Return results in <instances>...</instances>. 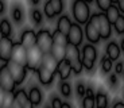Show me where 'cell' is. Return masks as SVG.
Segmentation results:
<instances>
[{
	"label": "cell",
	"instance_id": "6da1fadb",
	"mask_svg": "<svg viewBox=\"0 0 124 108\" xmlns=\"http://www.w3.org/2000/svg\"><path fill=\"white\" fill-rule=\"evenodd\" d=\"M71 15L74 18V22L78 25H86L90 19V6L89 3L84 1V0H73L71 3Z\"/></svg>",
	"mask_w": 124,
	"mask_h": 108
},
{
	"label": "cell",
	"instance_id": "7a4b0ae2",
	"mask_svg": "<svg viewBox=\"0 0 124 108\" xmlns=\"http://www.w3.org/2000/svg\"><path fill=\"white\" fill-rule=\"evenodd\" d=\"M53 34L49 28H39L37 31V47L43 53L49 54L53 47Z\"/></svg>",
	"mask_w": 124,
	"mask_h": 108
},
{
	"label": "cell",
	"instance_id": "3957f363",
	"mask_svg": "<svg viewBox=\"0 0 124 108\" xmlns=\"http://www.w3.org/2000/svg\"><path fill=\"white\" fill-rule=\"evenodd\" d=\"M6 65H7V68H8L9 73H11V76H12L14 80H15L16 85L20 86L26 81V78H27L28 69L26 68V66H23V65H19V64H16V62L11 61V59H9Z\"/></svg>",
	"mask_w": 124,
	"mask_h": 108
},
{
	"label": "cell",
	"instance_id": "277c9868",
	"mask_svg": "<svg viewBox=\"0 0 124 108\" xmlns=\"http://www.w3.org/2000/svg\"><path fill=\"white\" fill-rule=\"evenodd\" d=\"M0 86L6 92H15L18 89V85H16L14 77L11 76L6 64L0 65Z\"/></svg>",
	"mask_w": 124,
	"mask_h": 108
},
{
	"label": "cell",
	"instance_id": "5b68a950",
	"mask_svg": "<svg viewBox=\"0 0 124 108\" xmlns=\"http://www.w3.org/2000/svg\"><path fill=\"white\" fill-rule=\"evenodd\" d=\"M42 59H43V53L37 46L31 47V49L27 50V65H26V68L28 69V72H37L38 68L42 65Z\"/></svg>",
	"mask_w": 124,
	"mask_h": 108
},
{
	"label": "cell",
	"instance_id": "8992f818",
	"mask_svg": "<svg viewBox=\"0 0 124 108\" xmlns=\"http://www.w3.org/2000/svg\"><path fill=\"white\" fill-rule=\"evenodd\" d=\"M84 28L81 27V25L73 22V25H71L70 30L68 33V42L70 45H74V46H78L80 47L84 42Z\"/></svg>",
	"mask_w": 124,
	"mask_h": 108
},
{
	"label": "cell",
	"instance_id": "52a82bcc",
	"mask_svg": "<svg viewBox=\"0 0 124 108\" xmlns=\"http://www.w3.org/2000/svg\"><path fill=\"white\" fill-rule=\"evenodd\" d=\"M9 15H11V19L15 23V26H22L26 20L24 6L20 1H14L9 8Z\"/></svg>",
	"mask_w": 124,
	"mask_h": 108
},
{
	"label": "cell",
	"instance_id": "ba28073f",
	"mask_svg": "<svg viewBox=\"0 0 124 108\" xmlns=\"http://www.w3.org/2000/svg\"><path fill=\"white\" fill-rule=\"evenodd\" d=\"M11 61L16 62L19 65L26 66L27 65V49L20 42H15L11 53Z\"/></svg>",
	"mask_w": 124,
	"mask_h": 108
},
{
	"label": "cell",
	"instance_id": "9c48e42d",
	"mask_svg": "<svg viewBox=\"0 0 124 108\" xmlns=\"http://www.w3.org/2000/svg\"><path fill=\"white\" fill-rule=\"evenodd\" d=\"M14 41L11 37H4L0 41V61L3 64L11 59V53H12V47H14Z\"/></svg>",
	"mask_w": 124,
	"mask_h": 108
},
{
	"label": "cell",
	"instance_id": "30bf717a",
	"mask_svg": "<svg viewBox=\"0 0 124 108\" xmlns=\"http://www.w3.org/2000/svg\"><path fill=\"white\" fill-rule=\"evenodd\" d=\"M99 33H100V37H101V41H108L109 38L112 37V25L109 23V20L107 19L105 14L104 12H99Z\"/></svg>",
	"mask_w": 124,
	"mask_h": 108
},
{
	"label": "cell",
	"instance_id": "8fae6325",
	"mask_svg": "<svg viewBox=\"0 0 124 108\" xmlns=\"http://www.w3.org/2000/svg\"><path fill=\"white\" fill-rule=\"evenodd\" d=\"M19 42L22 43L27 50L37 46V31L34 28H24L22 31V34H20Z\"/></svg>",
	"mask_w": 124,
	"mask_h": 108
},
{
	"label": "cell",
	"instance_id": "7c38bea8",
	"mask_svg": "<svg viewBox=\"0 0 124 108\" xmlns=\"http://www.w3.org/2000/svg\"><path fill=\"white\" fill-rule=\"evenodd\" d=\"M38 76V81H39L42 85L45 86H50L51 84L54 83V78H55V73H53V72H50L49 69L43 68L42 65H40L39 68H38V70L35 72Z\"/></svg>",
	"mask_w": 124,
	"mask_h": 108
},
{
	"label": "cell",
	"instance_id": "4fadbf2b",
	"mask_svg": "<svg viewBox=\"0 0 124 108\" xmlns=\"http://www.w3.org/2000/svg\"><path fill=\"white\" fill-rule=\"evenodd\" d=\"M84 35H85V38H86L88 42L92 43V45H97V43L101 42V37H100L99 30H97V28L94 27L90 22H88L86 25H85V27H84Z\"/></svg>",
	"mask_w": 124,
	"mask_h": 108
},
{
	"label": "cell",
	"instance_id": "5bb4252c",
	"mask_svg": "<svg viewBox=\"0 0 124 108\" xmlns=\"http://www.w3.org/2000/svg\"><path fill=\"white\" fill-rule=\"evenodd\" d=\"M105 56L108 57V58H111L113 62L120 59L121 50H120V45H119L116 41L108 42V45H107V47H105Z\"/></svg>",
	"mask_w": 124,
	"mask_h": 108
},
{
	"label": "cell",
	"instance_id": "9a60e30c",
	"mask_svg": "<svg viewBox=\"0 0 124 108\" xmlns=\"http://www.w3.org/2000/svg\"><path fill=\"white\" fill-rule=\"evenodd\" d=\"M73 70H71V65L68 59H63V61L58 62V69H57V74L59 76L61 81H68L69 77L71 76Z\"/></svg>",
	"mask_w": 124,
	"mask_h": 108
},
{
	"label": "cell",
	"instance_id": "2e32d148",
	"mask_svg": "<svg viewBox=\"0 0 124 108\" xmlns=\"http://www.w3.org/2000/svg\"><path fill=\"white\" fill-rule=\"evenodd\" d=\"M81 57L96 62L97 57H99V51L96 49V45H92V43H85V45H82V47H81Z\"/></svg>",
	"mask_w": 124,
	"mask_h": 108
},
{
	"label": "cell",
	"instance_id": "e0dca14e",
	"mask_svg": "<svg viewBox=\"0 0 124 108\" xmlns=\"http://www.w3.org/2000/svg\"><path fill=\"white\" fill-rule=\"evenodd\" d=\"M27 93H28V99L31 100V103H32L35 107H38V105L42 104V101H43V93H42V91H40L39 86L31 85Z\"/></svg>",
	"mask_w": 124,
	"mask_h": 108
},
{
	"label": "cell",
	"instance_id": "ac0fdd59",
	"mask_svg": "<svg viewBox=\"0 0 124 108\" xmlns=\"http://www.w3.org/2000/svg\"><path fill=\"white\" fill-rule=\"evenodd\" d=\"M71 25H73V22H71L70 16L69 15H61L58 18V20H57L55 30H58L59 33H62V34H65L66 37H68V33H69V30H70Z\"/></svg>",
	"mask_w": 124,
	"mask_h": 108
},
{
	"label": "cell",
	"instance_id": "d6986e66",
	"mask_svg": "<svg viewBox=\"0 0 124 108\" xmlns=\"http://www.w3.org/2000/svg\"><path fill=\"white\" fill-rule=\"evenodd\" d=\"M42 66L49 69L50 72L57 74V69H58V61L54 58L51 54H43V59H42Z\"/></svg>",
	"mask_w": 124,
	"mask_h": 108
},
{
	"label": "cell",
	"instance_id": "ffe728a7",
	"mask_svg": "<svg viewBox=\"0 0 124 108\" xmlns=\"http://www.w3.org/2000/svg\"><path fill=\"white\" fill-rule=\"evenodd\" d=\"M94 103H96V108H109V99L107 92L102 89H99L94 96Z\"/></svg>",
	"mask_w": 124,
	"mask_h": 108
},
{
	"label": "cell",
	"instance_id": "44dd1931",
	"mask_svg": "<svg viewBox=\"0 0 124 108\" xmlns=\"http://www.w3.org/2000/svg\"><path fill=\"white\" fill-rule=\"evenodd\" d=\"M43 16H45L43 12H42L39 8H37V7L30 9V20L35 27H39V26L43 23Z\"/></svg>",
	"mask_w": 124,
	"mask_h": 108
},
{
	"label": "cell",
	"instance_id": "7402d4cb",
	"mask_svg": "<svg viewBox=\"0 0 124 108\" xmlns=\"http://www.w3.org/2000/svg\"><path fill=\"white\" fill-rule=\"evenodd\" d=\"M50 54H51V56H53L58 62L63 61V59H65V56H66V46H61V45H53Z\"/></svg>",
	"mask_w": 124,
	"mask_h": 108
},
{
	"label": "cell",
	"instance_id": "603a6c76",
	"mask_svg": "<svg viewBox=\"0 0 124 108\" xmlns=\"http://www.w3.org/2000/svg\"><path fill=\"white\" fill-rule=\"evenodd\" d=\"M104 14H105L107 19L109 20V23H111V25H113V23H115V22L119 19V16L121 15V14H120V11H119V8H117V6H116V4H112V6L109 7V8L107 9V11H105Z\"/></svg>",
	"mask_w": 124,
	"mask_h": 108
},
{
	"label": "cell",
	"instance_id": "cb8c5ba5",
	"mask_svg": "<svg viewBox=\"0 0 124 108\" xmlns=\"http://www.w3.org/2000/svg\"><path fill=\"white\" fill-rule=\"evenodd\" d=\"M100 69H101L102 74H109L112 72V69H113V61L111 58H108L105 54L100 59Z\"/></svg>",
	"mask_w": 124,
	"mask_h": 108
},
{
	"label": "cell",
	"instance_id": "d4e9b609",
	"mask_svg": "<svg viewBox=\"0 0 124 108\" xmlns=\"http://www.w3.org/2000/svg\"><path fill=\"white\" fill-rule=\"evenodd\" d=\"M58 91H59V95L65 99H69L71 97V93H73V89H71V84L69 81H61L58 85Z\"/></svg>",
	"mask_w": 124,
	"mask_h": 108
},
{
	"label": "cell",
	"instance_id": "484cf974",
	"mask_svg": "<svg viewBox=\"0 0 124 108\" xmlns=\"http://www.w3.org/2000/svg\"><path fill=\"white\" fill-rule=\"evenodd\" d=\"M0 30H1L4 37H11V35H12V31H14L12 25H11V22L7 18L0 19Z\"/></svg>",
	"mask_w": 124,
	"mask_h": 108
},
{
	"label": "cell",
	"instance_id": "4316f807",
	"mask_svg": "<svg viewBox=\"0 0 124 108\" xmlns=\"http://www.w3.org/2000/svg\"><path fill=\"white\" fill-rule=\"evenodd\" d=\"M53 43L54 45H61V46H66L68 45V37H66L65 34H62V33H59L58 30H54L53 33Z\"/></svg>",
	"mask_w": 124,
	"mask_h": 108
},
{
	"label": "cell",
	"instance_id": "83f0119b",
	"mask_svg": "<svg viewBox=\"0 0 124 108\" xmlns=\"http://www.w3.org/2000/svg\"><path fill=\"white\" fill-rule=\"evenodd\" d=\"M107 84H108L109 89H112V91L119 89V86H120V80H119V76L116 73H109L108 77H107Z\"/></svg>",
	"mask_w": 124,
	"mask_h": 108
},
{
	"label": "cell",
	"instance_id": "f1b7e54d",
	"mask_svg": "<svg viewBox=\"0 0 124 108\" xmlns=\"http://www.w3.org/2000/svg\"><path fill=\"white\" fill-rule=\"evenodd\" d=\"M85 92H86V84L82 80L77 81L76 83V96H77L78 99L82 100L85 97Z\"/></svg>",
	"mask_w": 124,
	"mask_h": 108
},
{
	"label": "cell",
	"instance_id": "f546056e",
	"mask_svg": "<svg viewBox=\"0 0 124 108\" xmlns=\"http://www.w3.org/2000/svg\"><path fill=\"white\" fill-rule=\"evenodd\" d=\"M112 27L117 35H124V15L119 16V19L112 25Z\"/></svg>",
	"mask_w": 124,
	"mask_h": 108
},
{
	"label": "cell",
	"instance_id": "4dcf8cb0",
	"mask_svg": "<svg viewBox=\"0 0 124 108\" xmlns=\"http://www.w3.org/2000/svg\"><path fill=\"white\" fill-rule=\"evenodd\" d=\"M49 1H50V4H51V7H53L55 15H62V12H63V7H65L63 0H49Z\"/></svg>",
	"mask_w": 124,
	"mask_h": 108
},
{
	"label": "cell",
	"instance_id": "1f68e13d",
	"mask_svg": "<svg viewBox=\"0 0 124 108\" xmlns=\"http://www.w3.org/2000/svg\"><path fill=\"white\" fill-rule=\"evenodd\" d=\"M43 15L46 16L47 19H50V20H51V19H54L55 18V12H54V9H53V7H51V4H50V1L49 0H47L46 3L43 4Z\"/></svg>",
	"mask_w": 124,
	"mask_h": 108
},
{
	"label": "cell",
	"instance_id": "d6a6232c",
	"mask_svg": "<svg viewBox=\"0 0 124 108\" xmlns=\"http://www.w3.org/2000/svg\"><path fill=\"white\" fill-rule=\"evenodd\" d=\"M14 101H15V95H14V92H7L6 97H4V101L0 108H11Z\"/></svg>",
	"mask_w": 124,
	"mask_h": 108
},
{
	"label": "cell",
	"instance_id": "836d02e7",
	"mask_svg": "<svg viewBox=\"0 0 124 108\" xmlns=\"http://www.w3.org/2000/svg\"><path fill=\"white\" fill-rule=\"evenodd\" d=\"M97 8L100 9V12H105L107 9L112 6V1L111 0H94Z\"/></svg>",
	"mask_w": 124,
	"mask_h": 108
},
{
	"label": "cell",
	"instance_id": "e575fe53",
	"mask_svg": "<svg viewBox=\"0 0 124 108\" xmlns=\"http://www.w3.org/2000/svg\"><path fill=\"white\" fill-rule=\"evenodd\" d=\"M62 104H63V100L58 95H51V99H50L51 108H62Z\"/></svg>",
	"mask_w": 124,
	"mask_h": 108
},
{
	"label": "cell",
	"instance_id": "d590c367",
	"mask_svg": "<svg viewBox=\"0 0 124 108\" xmlns=\"http://www.w3.org/2000/svg\"><path fill=\"white\" fill-rule=\"evenodd\" d=\"M81 108H96L94 99H92V97H86V96H85L84 99L81 100Z\"/></svg>",
	"mask_w": 124,
	"mask_h": 108
},
{
	"label": "cell",
	"instance_id": "8d00e7d4",
	"mask_svg": "<svg viewBox=\"0 0 124 108\" xmlns=\"http://www.w3.org/2000/svg\"><path fill=\"white\" fill-rule=\"evenodd\" d=\"M81 62H82V66L86 72H93L94 70V66H96V62L94 61H90V59H86V58H82L81 57Z\"/></svg>",
	"mask_w": 124,
	"mask_h": 108
},
{
	"label": "cell",
	"instance_id": "74e56055",
	"mask_svg": "<svg viewBox=\"0 0 124 108\" xmlns=\"http://www.w3.org/2000/svg\"><path fill=\"white\" fill-rule=\"evenodd\" d=\"M123 69H124V61L123 59H119V61H116V64H113V73H116L117 76H121V73H123Z\"/></svg>",
	"mask_w": 124,
	"mask_h": 108
},
{
	"label": "cell",
	"instance_id": "f35d334b",
	"mask_svg": "<svg viewBox=\"0 0 124 108\" xmlns=\"http://www.w3.org/2000/svg\"><path fill=\"white\" fill-rule=\"evenodd\" d=\"M85 96H86V97H92V99H94V96H96V91H94V88H93L92 85H86V92H85Z\"/></svg>",
	"mask_w": 124,
	"mask_h": 108
},
{
	"label": "cell",
	"instance_id": "ab89813d",
	"mask_svg": "<svg viewBox=\"0 0 124 108\" xmlns=\"http://www.w3.org/2000/svg\"><path fill=\"white\" fill-rule=\"evenodd\" d=\"M7 8H8L7 1L6 0H0V16H3L4 14L7 12Z\"/></svg>",
	"mask_w": 124,
	"mask_h": 108
},
{
	"label": "cell",
	"instance_id": "60d3db41",
	"mask_svg": "<svg viewBox=\"0 0 124 108\" xmlns=\"http://www.w3.org/2000/svg\"><path fill=\"white\" fill-rule=\"evenodd\" d=\"M6 91L0 86V107H1V104H3V101H4V97H6Z\"/></svg>",
	"mask_w": 124,
	"mask_h": 108
},
{
	"label": "cell",
	"instance_id": "b9f144b4",
	"mask_svg": "<svg viewBox=\"0 0 124 108\" xmlns=\"http://www.w3.org/2000/svg\"><path fill=\"white\" fill-rule=\"evenodd\" d=\"M116 6H117V8H119V11H120L121 15H124V0H120Z\"/></svg>",
	"mask_w": 124,
	"mask_h": 108
},
{
	"label": "cell",
	"instance_id": "7bdbcfd3",
	"mask_svg": "<svg viewBox=\"0 0 124 108\" xmlns=\"http://www.w3.org/2000/svg\"><path fill=\"white\" fill-rule=\"evenodd\" d=\"M27 1H28V4H30L32 8H34V7H38V6H39L42 0H27Z\"/></svg>",
	"mask_w": 124,
	"mask_h": 108
},
{
	"label": "cell",
	"instance_id": "ee69618b",
	"mask_svg": "<svg viewBox=\"0 0 124 108\" xmlns=\"http://www.w3.org/2000/svg\"><path fill=\"white\" fill-rule=\"evenodd\" d=\"M112 108H124V101H115L113 103V105H112Z\"/></svg>",
	"mask_w": 124,
	"mask_h": 108
},
{
	"label": "cell",
	"instance_id": "f6af8a7d",
	"mask_svg": "<svg viewBox=\"0 0 124 108\" xmlns=\"http://www.w3.org/2000/svg\"><path fill=\"white\" fill-rule=\"evenodd\" d=\"M62 108H73V105H71L69 101H63V104H62Z\"/></svg>",
	"mask_w": 124,
	"mask_h": 108
},
{
	"label": "cell",
	"instance_id": "bcb514c9",
	"mask_svg": "<svg viewBox=\"0 0 124 108\" xmlns=\"http://www.w3.org/2000/svg\"><path fill=\"white\" fill-rule=\"evenodd\" d=\"M119 45H120V50H121V53L124 54V37L121 38V41H120V43H119Z\"/></svg>",
	"mask_w": 124,
	"mask_h": 108
},
{
	"label": "cell",
	"instance_id": "7dc6e473",
	"mask_svg": "<svg viewBox=\"0 0 124 108\" xmlns=\"http://www.w3.org/2000/svg\"><path fill=\"white\" fill-rule=\"evenodd\" d=\"M11 108H22V105H20V104H19V103L15 100V101H14V104H12V107H11Z\"/></svg>",
	"mask_w": 124,
	"mask_h": 108
},
{
	"label": "cell",
	"instance_id": "c3c4849f",
	"mask_svg": "<svg viewBox=\"0 0 124 108\" xmlns=\"http://www.w3.org/2000/svg\"><path fill=\"white\" fill-rule=\"evenodd\" d=\"M3 38H4V35H3V33H1V30H0V41L3 39Z\"/></svg>",
	"mask_w": 124,
	"mask_h": 108
},
{
	"label": "cell",
	"instance_id": "681fc988",
	"mask_svg": "<svg viewBox=\"0 0 124 108\" xmlns=\"http://www.w3.org/2000/svg\"><path fill=\"white\" fill-rule=\"evenodd\" d=\"M112 1V4H117V0H111Z\"/></svg>",
	"mask_w": 124,
	"mask_h": 108
},
{
	"label": "cell",
	"instance_id": "f907efd6",
	"mask_svg": "<svg viewBox=\"0 0 124 108\" xmlns=\"http://www.w3.org/2000/svg\"><path fill=\"white\" fill-rule=\"evenodd\" d=\"M84 1H86V3H89V4H90L92 1H94V0H84Z\"/></svg>",
	"mask_w": 124,
	"mask_h": 108
},
{
	"label": "cell",
	"instance_id": "816d5d0a",
	"mask_svg": "<svg viewBox=\"0 0 124 108\" xmlns=\"http://www.w3.org/2000/svg\"><path fill=\"white\" fill-rule=\"evenodd\" d=\"M43 108H51V105H50V104H46V105H45Z\"/></svg>",
	"mask_w": 124,
	"mask_h": 108
},
{
	"label": "cell",
	"instance_id": "f5cc1de1",
	"mask_svg": "<svg viewBox=\"0 0 124 108\" xmlns=\"http://www.w3.org/2000/svg\"><path fill=\"white\" fill-rule=\"evenodd\" d=\"M121 76H123V80H124V69H123V73H121Z\"/></svg>",
	"mask_w": 124,
	"mask_h": 108
},
{
	"label": "cell",
	"instance_id": "db71d44e",
	"mask_svg": "<svg viewBox=\"0 0 124 108\" xmlns=\"http://www.w3.org/2000/svg\"><path fill=\"white\" fill-rule=\"evenodd\" d=\"M119 1H120V0H117V3H119Z\"/></svg>",
	"mask_w": 124,
	"mask_h": 108
}]
</instances>
